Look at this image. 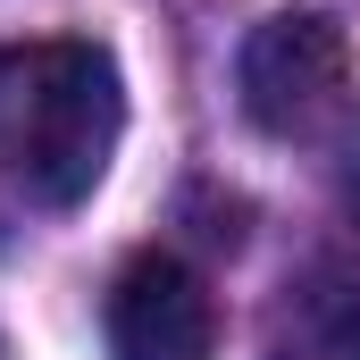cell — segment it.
Segmentation results:
<instances>
[{"instance_id": "1", "label": "cell", "mask_w": 360, "mask_h": 360, "mask_svg": "<svg viewBox=\"0 0 360 360\" xmlns=\"http://www.w3.org/2000/svg\"><path fill=\"white\" fill-rule=\"evenodd\" d=\"M126 134V76L84 34L51 42H0V184L76 210L109 176Z\"/></svg>"}, {"instance_id": "2", "label": "cell", "mask_w": 360, "mask_h": 360, "mask_svg": "<svg viewBox=\"0 0 360 360\" xmlns=\"http://www.w3.org/2000/svg\"><path fill=\"white\" fill-rule=\"evenodd\" d=\"M235 76H243L252 126L276 134V143H302V134H319L344 109V92H352V42H344V25L327 8H276V17H260L243 34V68Z\"/></svg>"}, {"instance_id": "3", "label": "cell", "mask_w": 360, "mask_h": 360, "mask_svg": "<svg viewBox=\"0 0 360 360\" xmlns=\"http://www.w3.org/2000/svg\"><path fill=\"white\" fill-rule=\"evenodd\" d=\"M109 352L117 360H210L218 352V302L176 252H134L109 276Z\"/></svg>"}, {"instance_id": "4", "label": "cell", "mask_w": 360, "mask_h": 360, "mask_svg": "<svg viewBox=\"0 0 360 360\" xmlns=\"http://www.w3.org/2000/svg\"><path fill=\"white\" fill-rule=\"evenodd\" d=\"M310 352L319 360H360V285L352 276H327L310 293Z\"/></svg>"}, {"instance_id": "5", "label": "cell", "mask_w": 360, "mask_h": 360, "mask_svg": "<svg viewBox=\"0 0 360 360\" xmlns=\"http://www.w3.org/2000/svg\"><path fill=\"white\" fill-rule=\"evenodd\" d=\"M344 210L360 218V126H352V151H344Z\"/></svg>"}]
</instances>
